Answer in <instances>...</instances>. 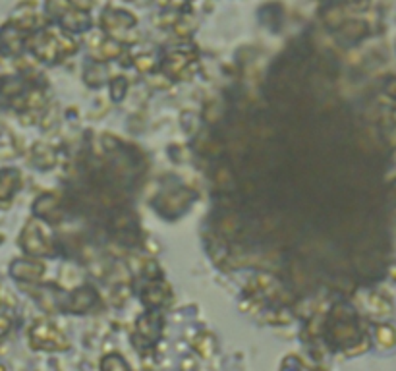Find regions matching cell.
Returning <instances> with one entry per match:
<instances>
[{
    "mask_svg": "<svg viewBox=\"0 0 396 371\" xmlns=\"http://www.w3.org/2000/svg\"><path fill=\"white\" fill-rule=\"evenodd\" d=\"M102 371H128V368H126L124 360L116 358V356H111V358L102 361Z\"/></svg>",
    "mask_w": 396,
    "mask_h": 371,
    "instance_id": "cell-1",
    "label": "cell"
},
{
    "mask_svg": "<svg viewBox=\"0 0 396 371\" xmlns=\"http://www.w3.org/2000/svg\"><path fill=\"white\" fill-rule=\"evenodd\" d=\"M364 31H366V25L364 23H360V21H352V23H348L344 27L346 35H354V37H360V35H364Z\"/></svg>",
    "mask_w": 396,
    "mask_h": 371,
    "instance_id": "cell-2",
    "label": "cell"
},
{
    "mask_svg": "<svg viewBox=\"0 0 396 371\" xmlns=\"http://www.w3.org/2000/svg\"><path fill=\"white\" fill-rule=\"evenodd\" d=\"M388 95H393V97H396V80H393V82L388 83Z\"/></svg>",
    "mask_w": 396,
    "mask_h": 371,
    "instance_id": "cell-3",
    "label": "cell"
},
{
    "mask_svg": "<svg viewBox=\"0 0 396 371\" xmlns=\"http://www.w3.org/2000/svg\"><path fill=\"white\" fill-rule=\"evenodd\" d=\"M6 329H8V321L0 319V335H2V333H4Z\"/></svg>",
    "mask_w": 396,
    "mask_h": 371,
    "instance_id": "cell-4",
    "label": "cell"
}]
</instances>
